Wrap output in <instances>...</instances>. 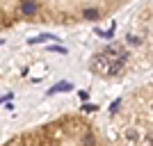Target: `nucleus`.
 Wrapping results in <instances>:
<instances>
[{"label": "nucleus", "mask_w": 153, "mask_h": 146, "mask_svg": "<svg viewBox=\"0 0 153 146\" xmlns=\"http://www.w3.org/2000/svg\"><path fill=\"white\" fill-rule=\"evenodd\" d=\"M96 78L123 82L128 78L153 71V0L135 7L114 41L96 53L89 62Z\"/></svg>", "instance_id": "f257e3e1"}, {"label": "nucleus", "mask_w": 153, "mask_h": 146, "mask_svg": "<svg viewBox=\"0 0 153 146\" xmlns=\"http://www.w3.org/2000/svg\"><path fill=\"white\" fill-rule=\"evenodd\" d=\"M133 0H0V34L21 25L76 27L101 23Z\"/></svg>", "instance_id": "f03ea898"}, {"label": "nucleus", "mask_w": 153, "mask_h": 146, "mask_svg": "<svg viewBox=\"0 0 153 146\" xmlns=\"http://www.w3.org/2000/svg\"><path fill=\"white\" fill-rule=\"evenodd\" d=\"M105 130L114 146H153V78L112 105Z\"/></svg>", "instance_id": "7ed1b4c3"}, {"label": "nucleus", "mask_w": 153, "mask_h": 146, "mask_svg": "<svg viewBox=\"0 0 153 146\" xmlns=\"http://www.w3.org/2000/svg\"><path fill=\"white\" fill-rule=\"evenodd\" d=\"M2 146H114V142L89 116L62 114L14 135Z\"/></svg>", "instance_id": "20e7f679"}]
</instances>
